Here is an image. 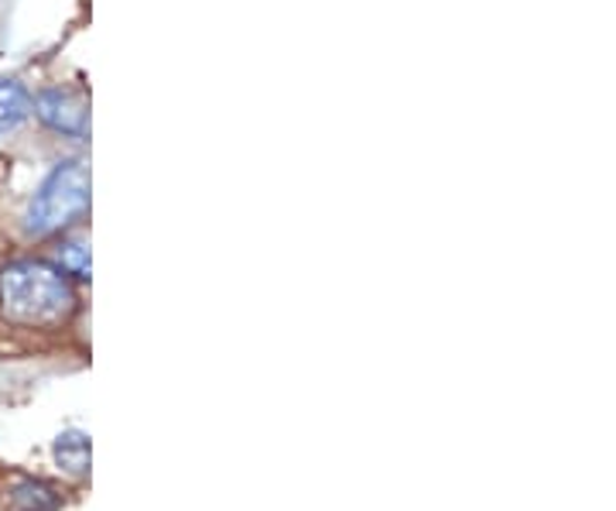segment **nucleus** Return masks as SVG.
<instances>
[{
  "label": "nucleus",
  "mask_w": 616,
  "mask_h": 511,
  "mask_svg": "<svg viewBox=\"0 0 616 511\" xmlns=\"http://www.w3.org/2000/svg\"><path fill=\"white\" fill-rule=\"evenodd\" d=\"M0 309L18 326H55L75 309V292L49 262H11L0 272Z\"/></svg>",
  "instance_id": "obj_1"
},
{
  "label": "nucleus",
  "mask_w": 616,
  "mask_h": 511,
  "mask_svg": "<svg viewBox=\"0 0 616 511\" xmlns=\"http://www.w3.org/2000/svg\"><path fill=\"white\" fill-rule=\"evenodd\" d=\"M90 209V172L83 162H59L42 186L34 190L28 213H24V231L31 237H49L65 227H72L80 216Z\"/></svg>",
  "instance_id": "obj_2"
},
{
  "label": "nucleus",
  "mask_w": 616,
  "mask_h": 511,
  "mask_svg": "<svg viewBox=\"0 0 616 511\" xmlns=\"http://www.w3.org/2000/svg\"><path fill=\"white\" fill-rule=\"evenodd\" d=\"M31 111L38 114L49 131L62 134V137H86L90 131V106L86 96L75 93L69 86H45L38 90V96H31Z\"/></svg>",
  "instance_id": "obj_3"
},
{
  "label": "nucleus",
  "mask_w": 616,
  "mask_h": 511,
  "mask_svg": "<svg viewBox=\"0 0 616 511\" xmlns=\"http://www.w3.org/2000/svg\"><path fill=\"white\" fill-rule=\"evenodd\" d=\"M31 117V93L24 83L0 76V137H11Z\"/></svg>",
  "instance_id": "obj_4"
},
{
  "label": "nucleus",
  "mask_w": 616,
  "mask_h": 511,
  "mask_svg": "<svg viewBox=\"0 0 616 511\" xmlns=\"http://www.w3.org/2000/svg\"><path fill=\"white\" fill-rule=\"evenodd\" d=\"M55 460L72 473H83L90 467V440L83 432H62L55 440Z\"/></svg>",
  "instance_id": "obj_5"
},
{
  "label": "nucleus",
  "mask_w": 616,
  "mask_h": 511,
  "mask_svg": "<svg viewBox=\"0 0 616 511\" xmlns=\"http://www.w3.org/2000/svg\"><path fill=\"white\" fill-rule=\"evenodd\" d=\"M59 272L72 275V278H90V247L86 241H62L55 251Z\"/></svg>",
  "instance_id": "obj_6"
}]
</instances>
